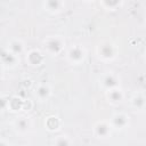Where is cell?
<instances>
[{
    "label": "cell",
    "instance_id": "obj_16",
    "mask_svg": "<svg viewBox=\"0 0 146 146\" xmlns=\"http://www.w3.org/2000/svg\"><path fill=\"white\" fill-rule=\"evenodd\" d=\"M47 7H48V9L49 10H54V8L55 9H59V6H60V2H57V1H48V2H46L44 3Z\"/></svg>",
    "mask_w": 146,
    "mask_h": 146
},
{
    "label": "cell",
    "instance_id": "obj_17",
    "mask_svg": "<svg viewBox=\"0 0 146 146\" xmlns=\"http://www.w3.org/2000/svg\"><path fill=\"white\" fill-rule=\"evenodd\" d=\"M145 58H146V51H145Z\"/></svg>",
    "mask_w": 146,
    "mask_h": 146
},
{
    "label": "cell",
    "instance_id": "obj_8",
    "mask_svg": "<svg viewBox=\"0 0 146 146\" xmlns=\"http://www.w3.org/2000/svg\"><path fill=\"white\" fill-rule=\"evenodd\" d=\"M1 60L3 65H9V66H15L18 62V57L14 55L9 49H5L1 52Z\"/></svg>",
    "mask_w": 146,
    "mask_h": 146
},
{
    "label": "cell",
    "instance_id": "obj_15",
    "mask_svg": "<svg viewBox=\"0 0 146 146\" xmlns=\"http://www.w3.org/2000/svg\"><path fill=\"white\" fill-rule=\"evenodd\" d=\"M71 141L66 136H58L54 140V146H70Z\"/></svg>",
    "mask_w": 146,
    "mask_h": 146
},
{
    "label": "cell",
    "instance_id": "obj_9",
    "mask_svg": "<svg viewBox=\"0 0 146 146\" xmlns=\"http://www.w3.org/2000/svg\"><path fill=\"white\" fill-rule=\"evenodd\" d=\"M50 94H51V90H50V87L48 84H40V86H38L36 90H35V96L41 102L48 99Z\"/></svg>",
    "mask_w": 146,
    "mask_h": 146
},
{
    "label": "cell",
    "instance_id": "obj_3",
    "mask_svg": "<svg viewBox=\"0 0 146 146\" xmlns=\"http://www.w3.org/2000/svg\"><path fill=\"white\" fill-rule=\"evenodd\" d=\"M67 57H68V59H70L72 63L79 64L80 62H82V60L84 59L86 52H84L83 48H81V47H79V46H74V47H72V48L70 49V51H68V54H67Z\"/></svg>",
    "mask_w": 146,
    "mask_h": 146
},
{
    "label": "cell",
    "instance_id": "obj_6",
    "mask_svg": "<svg viewBox=\"0 0 146 146\" xmlns=\"http://www.w3.org/2000/svg\"><path fill=\"white\" fill-rule=\"evenodd\" d=\"M111 124L107 123V122H98L96 125H95V135L98 137V138H107L110 135H111Z\"/></svg>",
    "mask_w": 146,
    "mask_h": 146
},
{
    "label": "cell",
    "instance_id": "obj_10",
    "mask_svg": "<svg viewBox=\"0 0 146 146\" xmlns=\"http://www.w3.org/2000/svg\"><path fill=\"white\" fill-rule=\"evenodd\" d=\"M106 96H107V99L113 104H117L123 99V92L121 91L120 88H114L108 90Z\"/></svg>",
    "mask_w": 146,
    "mask_h": 146
},
{
    "label": "cell",
    "instance_id": "obj_2",
    "mask_svg": "<svg viewBox=\"0 0 146 146\" xmlns=\"http://www.w3.org/2000/svg\"><path fill=\"white\" fill-rule=\"evenodd\" d=\"M98 55L103 59H112L115 55V48L110 42H104L98 47Z\"/></svg>",
    "mask_w": 146,
    "mask_h": 146
},
{
    "label": "cell",
    "instance_id": "obj_1",
    "mask_svg": "<svg viewBox=\"0 0 146 146\" xmlns=\"http://www.w3.org/2000/svg\"><path fill=\"white\" fill-rule=\"evenodd\" d=\"M65 41L62 36H49L44 40V49L50 55H57L62 51Z\"/></svg>",
    "mask_w": 146,
    "mask_h": 146
},
{
    "label": "cell",
    "instance_id": "obj_4",
    "mask_svg": "<svg viewBox=\"0 0 146 146\" xmlns=\"http://www.w3.org/2000/svg\"><path fill=\"white\" fill-rule=\"evenodd\" d=\"M111 127L115 129H123L129 124V117L123 113H117L111 119Z\"/></svg>",
    "mask_w": 146,
    "mask_h": 146
},
{
    "label": "cell",
    "instance_id": "obj_11",
    "mask_svg": "<svg viewBox=\"0 0 146 146\" xmlns=\"http://www.w3.org/2000/svg\"><path fill=\"white\" fill-rule=\"evenodd\" d=\"M131 105H132V107H133L135 110L141 111V110H144L145 106H146V98H145L143 95H140V94L135 95V96L132 97V99H131Z\"/></svg>",
    "mask_w": 146,
    "mask_h": 146
},
{
    "label": "cell",
    "instance_id": "obj_5",
    "mask_svg": "<svg viewBox=\"0 0 146 146\" xmlns=\"http://www.w3.org/2000/svg\"><path fill=\"white\" fill-rule=\"evenodd\" d=\"M102 86L105 89H107V91L111 90V89L117 88V86H119L117 76L115 74H113V73H106L102 78Z\"/></svg>",
    "mask_w": 146,
    "mask_h": 146
},
{
    "label": "cell",
    "instance_id": "obj_12",
    "mask_svg": "<svg viewBox=\"0 0 146 146\" xmlns=\"http://www.w3.org/2000/svg\"><path fill=\"white\" fill-rule=\"evenodd\" d=\"M14 55L18 56L19 54L23 52V49H24V46L23 43L19 41V40H13L10 43H9V48H8Z\"/></svg>",
    "mask_w": 146,
    "mask_h": 146
},
{
    "label": "cell",
    "instance_id": "obj_7",
    "mask_svg": "<svg viewBox=\"0 0 146 146\" xmlns=\"http://www.w3.org/2000/svg\"><path fill=\"white\" fill-rule=\"evenodd\" d=\"M26 62L32 66H38L43 62V55L39 50H31L26 55Z\"/></svg>",
    "mask_w": 146,
    "mask_h": 146
},
{
    "label": "cell",
    "instance_id": "obj_14",
    "mask_svg": "<svg viewBox=\"0 0 146 146\" xmlns=\"http://www.w3.org/2000/svg\"><path fill=\"white\" fill-rule=\"evenodd\" d=\"M29 125H30V123L26 120V117H19L18 120L15 121V128L19 132H25L29 129Z\"/></svg>",
    "mask_w": 146,
    "mask_h": 146
},
{
    "label": "cell",
    "instance_id": "obj_13",
    "mask_svg": "<svg viewBox=\"0 0 146 146\" xmlns=\"http://www.w3.org/2000/svg\"><path fill=\"white\" fill-rule=\"evenodd\" d=\"M59 119L56 117V116H49L47 120H46V127L48 130L50 131H54V130H57L59 128Z\"/></svg>",
    "mask_w": 146,
    "mask_h": 146
}]
</instances>
